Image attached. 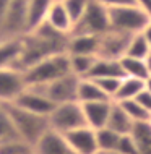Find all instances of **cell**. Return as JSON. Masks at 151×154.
Wrapping results in <instances>:
<instances>
[{
	"label": "cell",
	"mask_w": 151,
	"mask_h": 154,
	"mask_svg": "<svg viewBox=\"0 0 151 154\" xmlns=\"http://www.w3.org/2000/svg\"><path fill=\"white\" fill-rule=\"evenodd\" d=\"M98 2L107 8H114V7H124V5H133L135 0H98Z\"/></svg>",
	"instance_id": "cell-34"
},
{
	"label": "cell",
	"mask_w": 151,
	"mask_h": 154,
	"mask_svg": "<svg viewBox=\"0 0 151 154\" xmlns=\"http://www.w3.org/2000/svg\"><path fill=\"white\" fill-rule=\"evenodd\" d=\"M24 80L28 86H44L70 72V59L67 52H58L44 57L29 68L24 70Z\"/></svg>",
	"instance_id": "cell-1"
},
{
	"label": "cell",
	"mask_w": 151,
	"mask_h": 154,
	"mask_svg": "<svg viewBox=\"0 0 151 154\" xmlns=\"http://www.w3.org/2000/svg\"><path fill=\"white\" fill-rule=\"evenodd\" d=\"M111 24H109V8L99 3L98 0H91L81 18L73 24V29L70 34H98L101 36L106 32Z\"/></svg>",
	"instance_id": "cell-5"
},
{
	"label": "cell",
	"mask_w": 151,
	"mask_h": 154,
	"mask_svg": "<svg viewBox=\"0 0 151 154\" xmlns=\"http://www.w3.org/2000/svg\"><path fill=\"white\" fill-rule=\"evenodd\" d=\"M0 154H34V146L21 138H15L0 143Z\"/></svg>",
	"instance_id": "cell-28"
},
{
	"label": "cell",
	"mask_w": 151,
	"mask_h": 154,
	"mask_svg": "<svg viewBox=\"0 0 151 154\" xmlns=\"http://www.w3.org/2000/svg\"><path fill=\"white\" fill-rule=\"evenodd\" d=\"M23 36L2 37V41H0V68H8V66L18 68V60L23 51Z\"/></svg>",
	"instance_id": "cell-15"
},
{
	"label": "cell",
	"mask_w": 151,
	"mask_h": 154,
	"mask_svg": "<svg viewBox=\"0 0 151 154\" xmlns=\"http://www.w3.org/2000/svg\"><path fill=\"white\" fill-rule=\"evenodd\" d=\"M130 37H132V34L109 28L106 32L101 34L98 57H106V59H115V60L122 59L127 52Z\"/></svg>",
	"instance_id": "cell-10"
},
{
	"label": "cell",
	"mask_w": 151,
	"mask_h": 154,
	"mask_svg": "<svg viewBox=\"0 0 151 154\" xmlns=\"http://www.w3.org/2000/svg\"><path fill=\"white\" fill-rule=\"evenodd\" d=\"M24 73L18 68H0V104H11L26 89Z\"/></svg>",
	"instance_id": "cell-8"
},
{
	"label": "cell",
	"mask_w": 151,
	"mask_h": 154,
	"mask_svg": "<svg viewBox=\"0 0 151 154\" xmlns=\"http://www.w3.org/2000/svg\"><path fill=\"white\" fill-rule=\"evenodd\" d=\"M11 104L20 107V109H24L37 115H46V117H49V114L55 107V104L50 101L42 91H39L37 88H31V86H26V89Z\"/></svg>",
	"instance_id": "cell-9"
},
{
	"label": "cell",
	"mask_w": 151,
	"mask_h": 154,
	"mask_svg": "<svg viewBox=\"0 0 151 154\" xmlns=\"http://www.w3.org/2000/svg\"><path fill=\"white\" fill-rule=\"evenodd\" d=\"M34 154H75L65 135L49 128L34 144Z\"/></svg>",
	"instance_id": "cell-12"
},
{
	"label": "cell",
	"mask_w": 151,
	"mask_h": 154,
	"mask_svg": "<svg viewBox=\"0 0 151 154\" xmlns=\"http://www.w3.org/2000/svg\"><path fill=\"white\" fill-rule=\"evenodd\" d=\"M8 3H10V0H0V29H2L3 20H5V15L8 10Z\"/></svg>",
	"instance_id": "cell-36"
},
{
	"label": "cell",
	"mask_w": 151,
	"mask_h": 154,
	"mask_svg": "<svg viewBox=\"0 0 151 154\" xmlns=\"http://www.w3.org/2000/svg\"><path fill=\"white\" fill-rule=\"evenodd\" d=\"M65 138L75 154H96L99 151L98 141H96V130L88 125L65 133Z\"/></svg>",
	"instance_id": "cell-11"
},
{
	"label": "cell",
	"mask_w": 151,
	"mask_h": 154,
	"mask_svg": "<svg viewBox=\"0 0 151 154\" xmlns=\"http://www.w3.org/2000/svg\"><path fill=\"white\" fill-rule=\"evenodd\" d=\"M106 127L117 131L119 135H124V133H130V130L133 127V120L127 115V112L122 109V106L114 101L111 106V110H109Z\"/></svg>",
	"instance_id": "cell-19"
},
{
	"label": "cell",
	"mask_w": 151,
	"mask_h": 154,
	"mask_svg": "<svg viewBox=\"0 0 151 154\" xmlns=\"http://www.w3.org/2000/svg\"><path fill=\"white\" fill-rule=\"evenodd\" d=\"M119 62H120V66H122L124 76H132V78H138V80H145V81L149 78L148 68H146L143 59L124 55L122 59H119Z\"/></svg>",
	"instance_id": "cell-23"
},
{
	"label": "cell",
	"mask_w": 151,
	"mask_h": 154,
	"mask_svg": "<svg viewBox=\"0 0 151 154\" xmlns=\"http://www.w3.org/2000/svg\"><path fill=\"white\" fill-rule=\"evenodd\" d=\"M145 65H146V68H148V73H149V76H151V51L145 55Z\"/></svg>",
	"instance_id": "cell-38"
},
{
	"label": "cell",
	"mask_w": 151,
	"mask_h": 154,
	"mask_svg": "<svg viewBox=\"0 0 151 154\" xmlns=\"http://www.w3.org/2000/svg\"><path fill=\"white\" fill-rule=\"evenodd\" d=\"M78 83H80L78 76H75L73 73H67L44 86H31V88H37L39 91H42L54 104H64L77 101Z\"/></svg>",
	"instance_id": "cell-6"
},
{
	"label": "cell",
	"mask_w": 151,
	"mask_h": 154,
	"mask_svg": "<svg viewBox=\"0 0 151 154\" xmlns=\"http://www.w3.org/2000/svg\"><path fill=\"white\" fill-rule=\"evenodd\" d=\"M96 154H119L117 151H98Z\"/></svg>",
	"instance_id": "cell-40"
},
{
	"label": "cell",
	"mask_w": 151,
	"mask_h": 154,
	"mask_svg": "<svg viewBox=\"0 0 151 154\" xmlns=\"http://www.w3.org/2000/svg\"><path fill=\"white\" fill-rule=\"evenodd\" d=\"M62 2H64L67 11H68L70 18H72V21L75 24L81 18V15L85 13V10L88 8L91 0H62Z\"/></svg>",
	"instance_id": "cell-30"
},
{
	"label": "cell",
	"mask_w": 151,
	"mask_h": 154,
	"mask_svg": "<svg viewBox=\"0 0 151 154\" xmlns=\"http://www.w3.org/2000/svg\"><path fill=\"white\" fill-rule=\"evenodd\" d=\"M112 102L114 101H96V102L81 104L83 115H85L88 127L94 128V130H99V128L106 127Z\"/></svg>",
	"instance_id": "cell-14"
},
{
	"label": "cell",
	"mask_w": 151,
	"mask_h": 154,
	"mask_svg": "<svg viewBox=\"0 0 151 154\" xmlns=\"http://www.w3.org/2000/svg\"><path fill=\"white\" fill-rule=\"evenodd\" d=\"M0 41H2V36H0Z\"/></svg>",
	"instance_id": "cell-41"
},
{
	"label": "cell",
	"mask_w": 151,
	"mask_h": 154,
	"mask_svg": "<svg viewBox=\"0 0 151 154\" xmlns=\"http://www.w3.org/2000/svg\"><path fill=\"white\" fill-rule=\"evenodd\" d=\"M5 106L8 109V114H10L11 120H13V125L16 128L18 136L23 141L33 144V146H34L37 143V140L50 128L49 127V117H46V115L33 114V112L20 109V107L13 106V104H5Z\"/></svg>",
	"instance_id": "cell-2"
},
{
	"label": "cell",
	"mask_w": 151,
	"mask_h": 154,
	"mask_svg": "<svg viewBox=\"0 0 151 154\" xmlns=\"http://www.w3.org/2000/svg\"><path fill=\"white\" fill-rule=\"evenodd\" d=\"M130 135L135 140L138 154H151V120L135 122Z\"/></svg>",
	"instance_id": "cell-20"
},
{
	"label": "cell",
	"mask_w": 151,
	"mask_h": 154,
	"mask_svg": "<svg viewBox=\"0 0 151 154\" xmlns=\"http://www.w3.org/2000/svg\"><path fill=\"white\" fill-rule=\"evenodd\" d=\"M70 72L78 78H86L91 72L96 55H81V54H68Z\"/></svg>",
	"instance_id": "cell-24"
},
{
	"label": "cell",
	"mask_w": 151,
	"mask_h": 154,
	"mask_svg": "<svg viewBox=\"0 0 151 154\" xmlns=\"http://www.w3.org/2000/svg\"><path fill=\"white\" fill-rule=\"evenodd\" d=\"M46 21L52 28H55L57 31L65 32V34H70L73 29V21L62 0H54L52 2V5L49 8V13L46 16Z\"/></svg>",
	"instance_id": "cell-16"
},
{
	"label": "cell",
	"mask_w": 151,
	"mask_h": 154,
	"mask_svg": "<svg viewBox=\"0 0 151 154\" xmlns=\"http://www.w3.org/2000/svg\"><path fill=\"white\" fill-rule=\"evenodd\" d=\"M28 2L29 0H10L0 29L2 37L23 36L28 32Z\"/></svg>",
	"instance_id": "cell-7"
},
{
	"label": "cell",
	"mask_w": 151,
	"mask_h": 154,
	"mask_svg": "<svg viewBox=\"0 0 151 154\" xmlns=\"http://www.w3.org/2000/svg\"><path fill=\"white\" fill-rule=\"evenodd\" d=\"M149 51H151V47H149L148 41L145 39L143 32H137V34H132V37H130V42H128L125 55L137 57V59H145V55Z\"/></svg>",
	"instance_id": "cell-27"
},
{
	"label": "cell",
	"mask_w": 151,
	"mask_h": 154,
	"mask_svg": "<svg viewBox=\"0 0 151 154\" xmlns=\"http://www.w3.org/2000/svg\"><path fill=\"white\" fill-rule=\"evenodd\" d=\"M115 151L119 154H138V148L135 144V140L132 138L130 133H124V135H120Z\"/></svg>",
	"instance_id": "cell-31"
},
{
	"label": "cell",
	"mask_w": 151,
	"mask_h": 154,
	"mask_svg": "<svg viewBox=\"0 0 151 154\" xmlns=\"http://www.w3.org/2000/svg\"><path fill=\"white\" fill-rule=\"evenodd\" d=\"M83 125H86V120L83 115V107L78 101L55 104L54 110L49 114V127L64 135Z\"/></svg>",
	"instance_id": "cell-4"
},
{
	"label": "cell",
	"mask_w": 151,
	"mask_h": 154,
	"mask_svg": "<svg viewBox=\"0 0 151 154\" xmlns=\"http://www.w3.org/2000/svg\"><path fill=\"white\" fill-rule=\"evenodd\" d=\"M20 138L5 104H0V143Z\"/></svg>",
	"instance_id": "cell-25"
},
{
	"label": "cell",
	"mask_w": 151,
	"mask_h": 154,
	"mask_svg": "<svg viewBox=\"0 0 151 154\" xmlns=\"http://www.w3.org/2000/svg\"><path fill=\"white\" fill-rule=\"evenodd\" d=\"M54 0H29L28 2V32L46 21Z\"/></svg>",
	"instance_id": "cell-21"
},
{
	"label": "cell",
	"mask_w": 151,
	"mask_h": 154,
	"mask_svg": "<svg viewBox=\"0 0 151 154\" xmlns=\"http://www.w3.org/2000/svg\"><path fill=\"white\" fill-rule=\"evenodd\" d=\"M135 101L140 104L141 107L146 110V112H149L151 114V93L146 88H143L140 91V93L137 94V97H135Z\"/></svg>",
	"instance_id": "cell-33"
},
{
	"label": "cell",
	"mask_w": 151,
	"mask_h": 154,
	"mask_svg": "<svg viewBox=\"0 0 151 154\" xmlns=\"http://www.w3.org/2000/svg\"><path fill=\"white\" fill-rule=\"evenodd\" d=\"M77 101L80 104H86V102H96V101H112V99L99 88L98 83L93 78H80Z\"/></svg>",
	"instance_id": "cell-17"
},
{
	"label": "cell",
	"mask_w": 151,
	"mask_h": 154,
	"mask_svg": "<svg viewBox=\"0 0 151 154\" xmlns=\"http://www.w3.org/2000/svg\"><path fill=\"white\" fill-rule=\"evenodd\" d=\"M145 88V80H138V78H132V76H124L119 83L112 101L115 102H122L127 99H135L137 94Z\"/></svg>",
	"instance_id": "cell-22"
},
{
	"label": "cell",
	"mask_w": 151,
	"mask_h": 154,
	"mask_svg": "<svg viewBox=\"0 0 151 154\" xmlns=\"http://www.w3.org/2000/svg\"><path fill=\"white\" fill-rule=\"evenodd\" d=\"M124 72L120 62L115 59H106V57H96L91 72L86 78H122Z\"/></svg>",
	"instance_id": "cell-18"
},
{
	"label": "cell",
	"mask_w": 151,
	"mask_h": 154,
	"mask_svg": "<svg viewBox=\"0 0 151 154\" xmlns=\"http://www.w3.org/2000/svg\"><path fill=\"white\" fill-rule=\"evenodd\" d=\"M99 39L98 34H68L67 41V54H81V55H96L99 52Z\"/></svg>",
	"instance_id": "cell-13"
},
{
	"label": "cell",
	"mask_w": 151,
	"mask_h": 154,
	"mask_svg": "<svg viewBox=\"0 0 151 154\" xmlns=\"http://www.w3.org/2000/svg\"><path fill=\"white\" fill-rule=\"evenodd\" d=\"M145 88H146V89H148V91H149V93H151V76H149V78H148V80H146V81H145Z\"/></svg>",
	"instance_id": "cell-39"
},
{
	"label": "cell",
	"mask_w": 151,
	"mask_h": 154,
	"mask_svg": "<svg viewBox=\"0 0 151 154\" xmlns=\"http://www.w3.org/2000/svg\"><path fill=\"white\" fill-rule=\"evenodd\" d=\"M149 20H151L149 16L135 3L109 8V24H111V28L127 32V34L141 32Z\"/></svg>",
	"instance_id": "cell-3"
},
{
	"label": "cell",
	"mask_w": 151,
	"mask_h": 154,
	"mask_svg": "<svg viewBox=\"0 0 151 154\" xmlns=\"http://www.w3.org/2000/svg\"><path fill=\"white\" fill-rule=\"evenodd\" d=\"M135 5H138L151 18V0H135Z\"/></svg>",
	"instance_id": "cell-35"
},
{
	"label": "cell",
	"mask_w": 151,
	"mask_h": 154,
	"mask_svg": "<svg viewBox=\"0 0 151 154\" xmlns=\"http://www.w3.org/2000/svg\"><path fill=\"white\" fill-rule=\"evenodd\" d=\"M143 36H145V39L148 41V44H149V47H151V20L148 21V24H146V26L143 28Z\"/></svg>",
	"instance_id": "cell-37"
},
{
	"label": "cell",
	"mask_w": 151,
	"mask_h": 154,
	"mask_svg": "<svg viewBox=\"0 0 151 154\" xmlns=\"http://www.w3.org/2000/svg\"><path fill=\"white\" fill-rule=\"evenodd\" d=\"M119 104L122 106V109L127 112L128 117L133 120V123H135V122H145V120H151V114H149V112H146L143 107L135 101V99H127V101H122Z\"/></svg>",
	"instance_id": "cell-29"
},
{
	"label": "cell",
	"mask_w": 151,
	"mask_h": 154,
	"mask_svg": "<svg viewBox=\"0 0 151 154\" xmlns=\"http://www.w3.org/2000/svg\"><path fill=\"white\" fill-rule=\"evenodd\" d=\"M120 135L107 127H102L96 130V141H98L99 151H115Z\"/></svg>",
	"instance_id": "cell-26"
},
{
	"label": "cell",
	"mask_w": 151,
	"mask_h": 154,
	"mask_svg": "<svg viewBox=\"0 0 151 154\" xmlns=\"http://www.w3.org/2000/svg\"><path fill=\"white\" fill-rule=\"evenodd\" d=\"M122 78H93V80L98 83L99 88L112 99V97H114V94H115V91H117V88H119V83H120Z\"/></svg>",
	"instance_id": "cell-32"
}]
</instances>
